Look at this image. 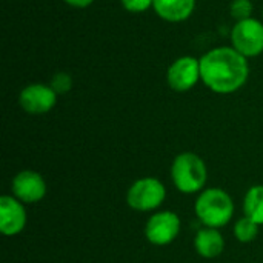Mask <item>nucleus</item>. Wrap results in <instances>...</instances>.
<instances>
[{
  "label": "nucleus",
  "instance_id": "0eeeda50",
  "mask_svg": "<svg viewBox=\"0 0 263 263\" xmlns=\"http://www.w3.org/2000/svg\"><path fill=\"white\" fill-rule=\"evenodd\" d=\"M180 233V219L173 211H160L153 214L145 227L148 242L157 247L170 245Z\"/></svg>",
  "mask_w": 263,
  "mask_h": 263
},
{
  "label": "nucleus",
  "instance_id": "4468645a",
  "mask_svg": "<svg viewBox=\"0 0 263 263\" xmlns=\"http://www.w3.org/2000/svg\"><path fill=\"white\" fill-rule=\"evenodd\" d=\"M259 227H260L259 223H256L253 219H250V217L245 216V217H242V219L237 220V223L234 227V234H236V237H237L239 242L250 243V242H253L257 237Z\"/></svg>",
  "mask_w": 263,
  "mask_h": 263
},
{
  "label": "nucleus",
  "instance_id": "6e6552de",
  "mask_svg": "<svg viewBox=\"0 0 263 263\" xmlns=\"http://www.w3.org/2000/svg\"><path fill=\"white\" fill-rule=\"evenodd\" d=\"M55 91L46 83H29L18 94V105L28 114H46L57 103Z\"/></svg>",
  "mask_w": 263,
  "mask_h": 263
},
{
  "label": "nucleus",
  "instance_id": "39448f33",
  "mask_svg": "<svg viewBox=\"0 0 263 263\" xmlns=\"http://www.w3.org/2000/svg\"><path fill=\"white\" fill-rule=\"evenodd\" d=\"M165 197L166 190L159 179L143 177L129 186L126 202L136 211H153L163 203Z\"/></svg>",
  "mask_w": 263,
  "mask_h": 263
},
{
  "label": "nucleus",
  "instance_id": "20e7f679",
  "mask_svg": "<svg viewBox=\"0 0 263 263\" xmlns=\"http://www.w3.org/2000/svg\"><path fill=\"white\" fill-rule=\"evenodd\" d=\"M231 46L247 59L263 52V20L250 17L234 23L231 29Z\"/></svg>",
  "mask_w": 263,
  "mask_h": 263
},
{
  "label": "nucleus",
  "instance_id": "a211bd4d",
  "mask_svg": "<svg viewBox=\"0 0 263 263\" xmlns=\"http://www.w3.org/2000/svg\"><path fill=\"white\" fill-rule=\"evenodd\" d=\"M66 5L72 6V8H77V9H83V8H88L91 6L96 0H63Z\"/></svg>",
  "mask_w": 263,
  "mask_h": 263
},
{
  "label": "nucleus",
  "instance_id": "6ab92c4d",
  "mask_svg": "<svg viewBox=\"0 0 263 263\" xmlns=\"http://www.w3.org/2000/svg\"><path fill=\"white\" fill-rule=\"evenodd\" d=\"M262 17H263V12H262ZM262 20H263V18H262Z\"/></svg>",
  "mask_w": 263,
  "mask_h": 263
},
{
  "label": "nucleus",
  "instance_id": "9d476101",
  "mask_svg": "<svg viewBox=\"0 0 263 263\" xmlns=\"http://www.w3.org/2000/svg\"><path fill=\"white\" fill-rule=\"evenodd\" d=\"M26 210L14 196L0 197V231L5 236H15L25 230Z\"/></svg>",
  "mask_w": 263,
  "mask_h": 263
},
{
  "label": "nucleus",
  "instance_id": "2eb2a0df",
  "mask_svg": "<svg viewBox=\"0 0 263 263\" xmlns=\"http://www.w3.org/2000/svg\"><path fill=\"white\" fill-rule=\"evenodd\" d=\"M253 11L254 5L251 0H233L230 5V14L233 18H236V22L253 17Z\"/></svg>",
  "mask_w": 263,
  "mask_h": 263
},
{
  "label": "nucleus",
  "instance_id": "f8f14e48",
  "mask_svg": "<svg viewBox=\"0 0 263 263\" xmlns=\"http://www.w3.org/2000/svg\"><path fill=\"white\" fill-rule=\"evenodd\" d=\"M194 248L199 256L205 259H214L222 254L225 240L217 228H203L194 237Z\"/></svg>",
  "mask_w": 263,
  "mask_h": 263
},
{
  "label": "nucleus",
  "instance_id": "7ed1b4c3",
  "mask_svg": "<svg viewBox=\"0 0 263 263\" xmlns=\"http://www.w3.org/2000/svg\"><path fill=\"white\" fill-rule=\"evenodd\" d=\"M171 176L176 188L183 194H194L200 191L208 177L205 162L194 153L179 154L171 166Z\"/></svg>",
  "mask_w": 263,
  "mask_h": 263
},
{
  "label": "nucleus",
  "instance_id": "1a4fd4ad",
  "mask_svg": "<svg viewBox=\"0 0 263 263\" xmlns=\"http://www.w3.org/2000/svg\"><path fill=\"white\" fill-rule=\"evenodd\" d=\"M12 194L22 203H35L46 196V182L35 171H20L12 180Z\"/></svg>",
  "mask_w": 263,
  "mask_h": 263
},
{
  "label": "nucleus",
  "instance_id": "ddd939ff",
  "mask_svg": "<svg viewBox=\"0 0 263 263\" xmlns=\"http://www.w3.org/2000/svg\"><path fill=\"white\" fill-rule=\"evenodd\" d=\"M243 211L247 217L263 225V185H256L248 190L243 200Z\"/></svg>",
  "mask_w": 263,
  "mask_h": 263
},
{
  "label": "nucleus",
  "instance_id": "9b49d317",
  "mask_svg": "<svg viewBox=\"0 0 263 263\" xmlns=\"http://www.w3.org/2000/svg\"><path fill=\"white\" fill-rule=\"evenodd\" d=\"M197 0H154V12L165 22L180 23L188 20L194 9Z\"/></svg>",
  "mask_w": 263,
  "mask_h": 263
},
{
  "label": "nucleus",
  "instance_id": "f257e3e1",
  "mask_svg": "<svg viewBox=\"0 0 263 263\" xmlns=\"http://www.w3.org/2000/svg\"><path fill=\"white\" fill-rule=\"evenodd\" d=\"M250 77V63L233 46H217L200 57V80L216 94H233Z\"/></svg>",
  "mask_w": 263,
  "mask_h": 263
},
{
  "label": "nucleus",
  "instance_id": "f03ea898",
  "mask_svg": "<svg viewBox=\"0 0 263 263\" xmlns=\"http://www.w3.org/2000/svg\"><path fill=\"white\" fill-rule=\"evenodd\" d=\"M196 214L206 228H222L230 223L234 214L231 196L220 188H210L200 193L196 202Z\"/></svg>",
  "mask_w": 263,
  "mask_h": 263
},
{
  "label": "nucleus",
  "instance_id": "f3484780",
  "mask_svg": "<svg viewBox=\"0 0 263 263\" xmlns=\"http://www.w3.org/2000/svg\"><path fill=\"white\" fill-rule=\"evenodd\" d=\"M122 6L133 14H142L145 11H148L149 8H153L154 0H120Z\"/></svg>",
  "mask_w": 263,
  "mask_h": 263
},
{
  "label": "nucleus",
  "instance_id": "423d86ee",
  "mask_svg": "<svg viewBox=\"0 0 263 263\" xmlns=\"http://www.w3.org/2000/svg\"><path fill=\"white\" fill-rule=\"evenodd\" d=\"M200 80V59L194 55L177 57L166 71V83L176 92L193 89Z\"/></svg>",
  "mask_w": 263,
  "mask_h": 263
},
{
  "label": "nucleus",
  "instance_id": "dca6fc26",
  "mask_svg": "<svg viewBox=\"0 0 263 263\" xmlns=\"http://www.w3.org/2000/svg\"><path fill=\"white\" fill-rule=\"evenodd\" d=\"M49 86L55 91L57 96H63L72 88V77L68 72H55L49 82Z\"/></svg>",
  "mask_w": 263,
  "mask_h": 263
}]
</instances>
